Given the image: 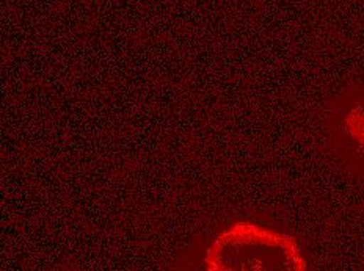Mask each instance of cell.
Listing matches in <instances>:
<instances>
[{
  "instance_id": "1",
  "label": "cell",
  "mask_w": 364,
  "mask_h": 271,
  "mask_svg": "<svg viewBox=\"0 0 364 271\" xmlns=\"http://www.w3.org/2000/svg\"><path fill=\"white\" fill-rule=\"evenodd\" d=\"M195 270L306 271L314 268L308 240L273 215H236L195 242L181 262Z\"/></svg>"
},
{
  "instance_id": "2",
  "label": "cell",
  "mask_w": 364,
  "mask_h": 271,
  "mask_svg": "<svg viewBox=\"0 0 364 271\" xmlns=\"http://www.w3.org/2000/svg\"><path fill=\"white\" fill-rule=\"evenodd\" d=\"M316 141L341 175L364 187V80L325 99L316 116Z\"/></svg>"
},
{
  "instance_id": "3",
  "label": "cell",
  "mask_w": 364,
  "mask_h": 271,
  "mask_svg": "<svg viewBox=\"0 0 364 271\" xmlns=\"http://www.w3.org/2000/svg\"><path fill=\"white\" fill-rule=\"evenodd\" d=\"M361 270H364V255H363V259H361Z\"/></svg>"
}]
</instances>
